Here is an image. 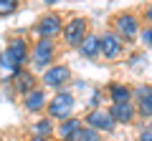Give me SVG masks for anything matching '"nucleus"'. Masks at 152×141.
<instances>
[{"instance_id":"1","label":"nucleus","mask_w":152,"mask_h":141,"mask_svg":"<svg viewBox=\"0 0 152 141\" xmlns=\"http://www.w3.org/2000/svg\"><path fill=\"white\" fill-rule=\"evenodd\" d=\"M56 53H58V45H56V40L38 38L36 43H33V50H31V65H33V70H38V73L43 76L46 70L53 65Z\"/></svg>"},{"instance_id":"2","label":"nucleus","mask_w":152,"mask_h":141,"mask_svg":"<svg viewBox=\"0 0 152 141\" xmlns=\"http://www.w3.org/2000/svg\"><path fill=\"white\" fill-rule=\"evenodd\" d=\"M74 111H76V96L66 88V91H58L51 96V103H48V111H46V116H51L53 121H69L74 119Z\"/></svg>"},{"instance_id":"3","label":"nucleus","mask_w":152,"mask_h":141,"mask_svg":"<svg viewBox=\"0 0 152 141\" xmlns=\"http://www.w3.org/2000/svg\"><path fill=\"white\" fill-rule=\"evenodd\" d=\"M112 30L119 35L124 43H132V40L137 38L142 33V25H140V15L132 10H122L117 13V15L112 18Z\"/></svg>"},{"instance_id":"4","label":"nucleus","mask_w":152,"mask_h":141,"mask_svg":"<svg viewBox=\"0 0 152 141\" xmlns=\"http://www.w3.org/2000/svg\"><path fill=\"white\" fill-rule=\"evenodd\" d=\"M64 43L69 45V48H81V43L89 38V20L81 15H74L66 20L64 25Z\"/></svg>"},{"instance_id":"5","label":"nucleus","mask_w":152,"mask_h":141,"mask_svg":"<svg viewBox=\"0 0 152 141\" xmlns=\"http://www.w3.org/2000/svg\"><path fill=\"white\" fill-rule=\"evenodd\" d=\"M71 78H74V73H71V68L66 63H53L43 76H41V83H43V88H53V91L58 93V91H66V86L71 83Z\"/></svg>"},{"instance_id":"6","label":"nucleus","mask_w":152,"mask_h":141,"mask_svg":"<svg viewBox=\"0 0 152 141\" xmlns=\"http://www.w3.org/2000/svg\"><path fill=\"white\" fill-rule=\"evenodd\" d=\"M64 18L58 15V13H46V15L38 18L36 28H33V33H36L38 38H46V40H56L58 35H64Z\"/></svg>"},{"instance_id":"7","label":"nucleus","mask_w":152,"mask_h":141,"mask_svg":"<svg viewBox=\"0 0 152 141\" xmlns=\"http://www.w3.org/2000/svg\"><path fill=\"white\" fill-rule=\"evenodd\" d=\"M31 50L33 48L28 45V40L23 38V35H10L8 43H5V48H3V53H5L18 68H26V63L31 60Z\"/></svg>"},{"instance_id":"8","label":"nucleus","mask_w":152,"mask_h":141,"mask_svg":"<svg viewBox=\"0 0 152 141\" xmlns=\"http://www.w3.org/2000/svg\"><path fill=\"white\" fill-rule=\"evenodd\" d=\"M84 124H86L89 129L99 131V134H112V131L117 129V119L112 116V111H109V109L86 111V116H84Z\"/></svg>"},{"instance_id":"9","label":"nucleus","mask_w":152,"mask_h":141,"mask_svg":"<svg viewBox=\"0 0 152 141\" xmlns=\"http://www.w3.org/2000/svg\"><path fill=\"white\" fill-rule=\"evenodd\" d=\"M122 55H124V40L117 35V33L109 28V30H104L102 33V58H107V60H119Z\"/></svg>"},{"instance_id":"10","label":"nucleus","mask_w":152,"mask_h":141,"mask_svg":"<svg viewBox=\"0 0 152 141\" xmlns=\"http://www.w3.org/2000/svg\"><path fill=\"white\" fill-rule=\"evenodd\" d=\"M48 91H46L43 86H38L33 93H28V96H23V109L28 111V114H43V111H48Z\"/></svg>"},{"instance_id":"11","label":"nucleus","mask_w":152,"mask_h":141,"mask_svg":"<svg viewBox=\"0 0 152 141\" xmlns=\"http://www.w3.org/2000/svg\"><path fill=\"white\" fill-rule=\"evenodd\" d=\"M134 103H137V111H140V119L152 121V86L150 83L134 86Z\"/></svg>"},{"instance_id":"12","label":"nucleus","mask_w":152,"mask_h":141,"mask_svg":"<svg viewBox=\"0 0 152 141\" xmlns=\"http://www.w3.org/2000/svg\"><path fill=\"white\" fill-rule=\"evenodd\" d=\"M84 129H86L84 119L74 116V119H69V121H64V124H58V129H56V139H58V141H79V136H81Z\"/></svg>"},{"instance_id":"13","label":"nucleus","mask_w":152,"mask_h":141,"mask_svg":"<svg viewBox=\"0 0 152 141\" xmlns=\"http://www.w3.org/2000/svg\"><path fill=\"white\" fill-rule=\"evenodd\" d=\"M13 88H15L18 93H20V98L23 96H28V93H33L38 88V78H36V70H31V68H23L20 73H18L15 78H13Z\"/></svg>"},{"instance_id":"14","label":"nucleus","mask_w":152,"mask_h":141,"mask_svg":"<svg viewBox=\"0 0 152 141\" xmlns=\"http://www.w3.org/2000/svg\"><path fill=\"white\" fill-rule=\"evenodd\" d=\"M109 111H112V116L117 119V124H132V121L140 116V111H137V103H134V101L112 103V106H109Z\"/></svg>"},{"instance_id":"15","label":"nucleus","mask_w":152,"mask_h":141,"mask_svg":"<svg viewBox=\"0 0 152 141\" xmlns=\"http://www.w3.org/2000/svg\"><path fill=\"white\" fill-rule=\"evenodd\" d=\"M107 93L112 98V103H127V101H134V88L127 86L122 81H114L107 86Z\"/></svg>"},{"instance_id":"16","label":"nucleus","mask_w":152,"mask_h":141,"mask_svg":"<svg viewBox=\"0 0 152 141\" xmlns=\"http://www.w3.org/2000/svg\"><path fill=\"white\" fill-rule=\"evenodd\" d=\"M79 53H81V58H86V60L99 58V55H102V35H96V33H89V38L81 43Z\"/></svg>"},{"instance_id":"17","label":"nucleus","mask_w":152,"mask_h":141,"mask_svg":"<svg viewBox=\"0 0 152 141\" xmlns=\"http://www.w3.org/2000/svg\"><path fill=\"white\" fill-rule=\"evenodd\" d=\"M56 129H58V124H53V119H51V116H41V119L31 126V136L53 139V136H56Z\"/></svg>"},{"instance_id":"18","label":"nucleus","mask_w":152,"mask_h":141,"mask_svg":"<svg viewBox=\"0 0 152 141\" xmlns=\"http://www.w3.org/2000/svg\"><path fill=\"white\" fill-rule=\"evenodd\" d=\"M86 109L89 111L104 109V106H102V88H91V96H89V101H86Z\"/></svg>"},{"instance_id":"19","label":"nucleus","mask_w":152,"mask_h":141,"mask_svg":"<svg viewBox=\"0 0 152 141\" xmlns=\"http://www.w3.org/2000/svg\"><path fill=\"white\" fill-rule=\"evenodd\" d=\"M79 141H104V134H99V131H94V129H84L81 131V136H79Z\"/></svg>"},{"instance_id":"20","label":"nucleus","mask_w":152,"mask_h":141,"mask_svg":"<svg viewBox=\"0 0 152 141\" xmlns=\"http://www.w3.org/2000/svg\"><path fill=\"white\" fill-rule=\"evenodd\" d=\"M13 10H15V0H0V15L3 18H8Z\"/></svg>"},{"instance_id":"21","label":"nucleus","mask_w":152,"mask_h":141,"mask_svg":"<svg viewBox=\"0 0 152 141\" xmlns=\"http://www.w3.org/2000/svg\"><path fill=\"white\" fill-rule=\"evenodd\" d=\"M140 40L147 45V48H152V25H145V28H142V33H140Z\"/></svg>"},{"instance_id":"22","label":"nucleus","mask_w":152,"mask_h":141,"mask_svg":"<svg viewBox=\"0 0 152 141\" xmlns=\"http://www.w3.org/2000/svg\"><path fill=\"white\" fill-rule=\"evenodd\" d=\"M137 141H152V129H150V126H145V129L140 131V136H137Z\"/></svg>"},{"instance_id":"23","label":"nucleus","mask_w":152,"mask_h":141,"mask_svg":"<svg viewBox=\"0 0 152 141\" xmlns=\"http://www.w3.org/2000/svg\"><path fill=\"white\" fill-rule=\"evenodd\" d=\"M13 91H15V88H13L10 83H3V96H5V101H13V96H15Z\"/></svg>"},{"instance_id":"24","label":"nucleus","mask_w":152,"mask_h":141,"mask_svg":"<svg viewBox=\"0 0 152 141\" xmlns=\"http://www.w3.org/2000/svg\"><path fill=\"white\" fill-rule=\"evenodd\" d=\"M26 141H53V139H41V136H28Z\"/></svg>"},{"instance_id":"25","label":"nucleus","mask_w":152,"mask_h":141,"mask_svg":"<svg viewBox=\"0 0 152 141\" xmlns=\"http://www.w3.org/2000/svg\"><path fill=\"white\" fill-rule=\"evenodd\" d=\"M5 141H18V139H5Z\"/></svg>"},{"instance_id":"26","label":"nucleus","mask_w":152,"mask_h":141,"mask_svg":"<svg viewBox=\"0 0 152 141\" xmlns=\"http://www.w3.org/2000/svg\"><path fill=\"white\" fill-rule=\"evenodd\" d=\"M150 129H152V124H150Z\"/></svg>"}]
</instances>
